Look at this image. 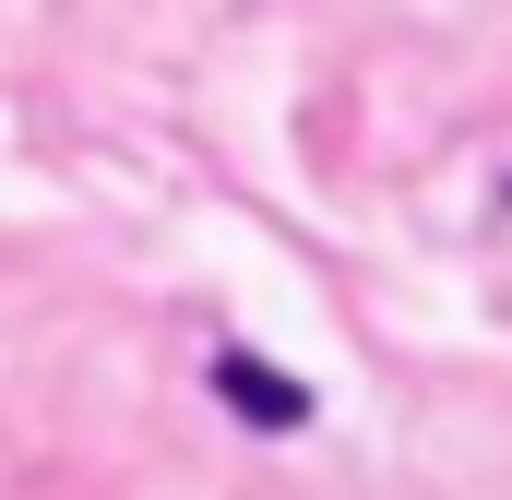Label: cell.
<instances>
[{
	"label": "cell",
	"instance_id": "1",
	"mask_svg": "<svg viewBox=\"0 0 512 500\" xmlns=\"http://www.w3.org/2000/svg\"><path fill=\"white\" fill-rule=\"evenodd\" d=\"M215 393H227L251 429H310V393H298L286 370H262V358H239V346L215 358Z\"/></svg>",
	"mask_w": 512,
	"mask_h": 500
}]
</instances>
